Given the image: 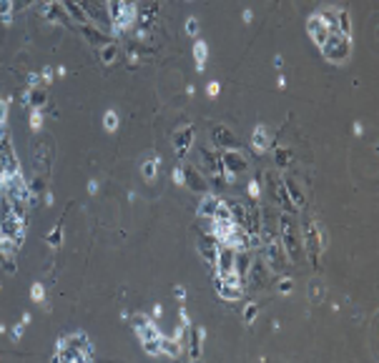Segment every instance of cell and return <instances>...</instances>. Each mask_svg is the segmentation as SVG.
<instances>
[{
	"label": "cell",
	"mask_w": 379,
	"mask_h": 363,
	"mask_svg": "<svg viewBox=\"0 0 379 363\" xmlns=\"http://www.w3.org/2000/svg\"><path fill=\"white\" fill-rule=\"evenodd\" d=\"M276 85H279V88H284V85H287V78H284V76H279V81H276Z\"/></svg>",
	"instance_id": "47"
},
{
	"label": "cell",
	"mask_w": 379,
	"mask_h": 363,
	"mask_svg": "<svg viewBox=\"0 0 379 363\" xmlns=\"http://www.w3.org/2000/svg\"><path fill=\"white\" fill-rule=\"evenodd\" d=\"M30 298H33L36 303H41L43 298H45V288H43L41 283H33V285H30Z\"/></svg>",
	"instance_id": "32"
},
{
	"label": "cell",
	"mask_w": 379,
	"mask_h": 363,
	"mask_svg": "<svg viewBox=\"0 0 379 363\" xmlns=\"http://www.w3.org/2000/svg\"><path fill=\"white\" fill-rule=\"evenodd\" d=\"M159 168H161V161H159L156 156H151V158L141 161V175H143L146 180H156V175H159Z\"/></svg>",
	"instance_id": "16"
},
{
	"label": "cell",
	"mask_w": 379,
	"mask_h": 363,
	"mask_svg": "<svg viewBox=\"0 0 379 363\" xmlns=\"http://www.w3.org/2000/svg\"><path fill=\"white\" fill-rule=\"evenodd\" d=\"M50 76H53V70H50V68H45V70H43V78H45V81H50Z\"/></svg>",
	"instance_id": "46"
},
{
	"label": "cell",
	"mask_w": 379,
	"mask_h": 363,
	"mask_svg": "<svg viewBox=\"0 0 379 363\" xmlns=\"http://www.w3.org/2000/svg\"><path fill=\"white\" fill-rule=\"evenodd\" d=\"M281 65H284V58L276 55V58H274V68H281Z\"/></svg>",
	"instance_id": "42"
},
{
	"label": "cell",
	"mask_w": 379,
	"mask_h": 363,
	"mask_svg": "<svg viewBox=\"0 0 379 363\" xmlns=\"http://www.w3.org/2000/svg\"><path fill=\"white\" fill-rule=\"evenodd\" d=\"M256 316H259V306H256V303H249V306L244 308V321L251 325V323L256 321Z\"/></svg>",
	"instance_id": "30"
},
{
	"label": "cell",
	"mask_w": 379,
	"mask_h": 363,
	"mask_svg": "<svg viewBox=\"0 0 379 363\" xmlns=\"http://www.w3.org/2000/svg\"><path fill=\"white\" fill-rule=\"evenodd\" d=\"M60 243H63V233H60V228H53V231H50V236H48V245H50V248H58Z\"/></svg>",
	"instance_id": "31"
},
{
	"label": "cell",
	"mask_w": 379,
	"mask_h": 363,
	"mask_svg": "<svg viewBox=\"0 0 379 363\" xmlns=\"http://www.w3.org/2000/svg\"><path fill=\"white\" fill-rule=\"evenodd\" d=\"M28 83H30V85H38V73H30V76H28Z\"/></svg>",
	"instance_id": "41"
},
{
	"label": "cell",
	"mask_w": 379,
	"mask_h": 363,
	"mask_svg": "<svg viewBox=\"0 0 379 363\" xmlns=\"http://www.w3.org/2000/svg\"><path fill=\"white\" fill-rule=\"evenodd\" d=\"M194 58H196V70L201 73L206 68V58H209V48L204 41H196L194 43Z\"/></svg>",
	"instance_id": "18"
},
{
	"label": "cell",
	"mask_w": 379,
	"mask_h": 363,
	"mask_svg": "<svg viewBox=\"0 0 379 363\" xmlns=\"http://www.w3.org/2000/svg\"><path fill=\"white\" fill-rule=\"evenodd\" d=\"M181 348H183V343H181L178 338H164V336H161V356L178 358V356H181Z\"/></svg>",
	"instance_id": "15"
},
{
	"label": "cell",
	"mask_w": 379,
	"mask_h": 363,
	"mask_svg": "<svg viewBox=\"0 0 379 363\" xmlns=\"http://www.w3.org/2000/svg\"><path fill=\"white\" fill-rule=\"evenodd\" d=\"M251 146L256 153H264L266 148H269V130L264 128V125H256L251 133Z\"/></svg>",
	"instance_id": "13"
},
{
	"label": "cell",
	"mask_w": 379,
	"mask_h": 363,
	"mask_svg": "<svg viewBox=\"0 0 379 363\" xmlns=\"http://www.w3.org/2000/svg\"><path fill=\"white\" fill-rule=\"evenodd\" d=\"M292 291H294V283L289 281V278H284V281L279 283V293H284V296H289Z\"/></svg>",
	"instance_id": "36"
},
{
	"label": "cell",
	"mask_w": 379,
	"mask_h": 363,
	"mask_svg": "<svg viewBox=\"0 0 379 363\" xmlns=\"http://www.w3.org/2000/svg\"><path fill=\"white\" fill-rule=\"evenodd\" d=\"M251 18H254L251 10H244V23H251Z\"/></svg>",
	"instance_id": "44"
},
{
	"label": "cell",
	"mask_w": 379,
	"mask_h": 363,
	"mask_svg": "<svg viewBox=\"0 0 379 363\" xmlns=\"http://www.w3.org/2000/svg\"><path fill=\"white\" fill-rule=\"evenodd\" d=\"M41 13L48 18V20H53V23H55V20H60V5H58L55 0H48V3L41 8Z\"/></svg>",
	"instance_id": "24"
},
{
	"label": "cell",
	"mask_w": 379,
	"mask_h": 363,
	"mask_svg": "<svg viewBox=\"0 0 379 363\" xmlns=\"http://www.w3.org/2000/svg\"><path fill=\"white\" fill-rule=\"evenodd\" d=\"M354 133H357V135H362V133H364V128H362V123H354Z\"/></svg>",
	"instance_id": "45"
},
{
	"label": "cell",
	"mask_w": 379,
	"mask_h": 363,
	"mask_svg": "<svg viewBox=\"0 0 379 363\" xmlns=\"http://www.w3.org/2000/svg\"><path fill=\"white\" fill-rule=\"evenodd\" d=\"M337 30H341L344 35H352V20H349V10H344V8H339Z\"/></svg>",
	"instance_id": "23"
},
{
	"label": "cell",
	"mask_w": 379,
	"mask_h": 363,
	"mask_svg": "<svg viewBox=\"0 0 379 363\" xmlns=\"http://www.w3.org/2000/svg\"><path fill=\"white\" fill-rule=\"evenodd\" d=\"M98 55H101L103 63H113V60L118 58V45H116V43H103L101 50H98Z\"/></svg>",
	"instance_id": "19"
},
{
	"label": "cell",
	"mask_w": 379,
	"mask_h": 363,
	"mask_svg": "<svg viewBox=\"0 0 379 363\" xmlns=\"http://www.w3.org/2000/svg\"><path fill=\"white\" fill-rule=\"evenodd\" d=\"M118 113H116V111H106V116H103V128H106V130H111V133H113V130H116V128H118Z\"/></svg>",
	"instance_id": "27"
},
{
	"label": "cell",
	"mask_w": 379,
	"mask_h": 363,
	"mask_svg": "<svg viewBox=\"0 0 379 363\" xmlns=\"http://www.w3.org/2000/svg\"><path fill=\"white\" fill-rule=\"evenodd\" d=\"M319 50H322V55L329 60V63H346L349 60V55H352V41H349V35H344L341 30H329V35H327V41L319 45Z\"/></svg>",
	"instance_id": "2"
},
{
	"label": "cell",
	"mask_w": 379,
	"mask_h": 363,
	"mask_svg": "<svg viewBox=\"0 0 379 363\" xmlns=\"http://www.w3.org/2000/svg\"><path fill=\"white\" fill-rule=\"evenodd\" d=\"M251 256L246 253V250H236V261H234V271L239 273V278L244 281L246 276H249V271H251Z\"/></svg>",
	"instance_id": "12"
},
{
	"label": "cell",
	"mask_w": 379,
	"mask_h": 363,
	"mask_svg": "<svg viewBox=\"0 0 379 363\" xmlns=\"http://www.w3.org/2000/svg\"><path fill=\"white\" fill-rule=\"evenodd\" d=\"M276 163L279 165H289V151L287 148H276Z\"/></svg>",
	"instance_id": "34"
},
{
	"label": "cell",
	"mask_w": 379,
	"mask_h": 363,
	"mask_svg": "<svg viewBox=\"0 0 379 363\" xmlns=\"http://www.w3.org/2000/svg\"><path fill=\"white\" fill-rule=\"evenodd\" d=\"M173 183H176V186H183V183H186V173H183L181 168H173Z\"/></svg>",
	"instance_id": "37"
},
{
	"label": "cell",
	"mask_w": 379,
	"mask_h": 363,
	"mask_svg": "<svg viewBox=\"0 0 379 363\" xmlns=\"http://www.w3.org/2000/svg\"><path fill=\"white\" fill-rule=\"evenodd\" d=\"M213 288H216V293L221 296V301H229V303H234V301H241V296H244V288H241V283H229L224 281V278H213Z\"/></svg>",
	"instance_id": "8"
},
{
	"label": "cell",
	"mask_w": 379,
	"mask_h": 363,
	"mask_svg": "<svg viewBox=\"0 0 379 363\" xmlns=\"http://www.w3.org/2000/svg\"><path fill=\"white\" fill-rule=\"evenodd\" d=\"M43 128V116H41V108H33V113H30V130H41Z\"/></svg>",
	"instance_id": "29"
},
{
	"label": "cell",
	"mask_w": 379,
	"mask_h": 363,
	"mask_svg": "<svg viewBox=\"0 0 379 363\" xmlns=\"http://www.w3.org/2000/svg\"><path fill=\"white\" fill-rule=\"evenodd\" d=\"M234 261H236V250L226 243H218V253H216V261H213V268L218 276H226V273H234Z\"/></svg>",
	"instance_id": "7"
},
{
	"label": "cell",
	"mask_w": 379,
	"mask_h": 363,
	"mask_svg": "<svg viewBox=\"0 0 379 363\" xmlns=\"http://www.w3.org/2000/svg\"><path fill=\"white\" fill-rule=\"evenodd\" d=\"M259 193H261V188H259V180L254 178V180H249V198L256 201V198H259Z\"/></svg>",
	"instance_id": "35"
},
{
	"label": "cell",
	"mask_w": 379,
	"mask_h": 363,
	"mask_svg": "<svg viewBox=\"0 0 379 363\" xmlns=\"http://www.w3.org/2000/svg\"><path fill=\"white\" fill-rule=\"evenodd\" d=\"M93 346L88 341L85 333H73L63 341H58V353L55 358L66 363H76V361H93Z\"/></svg>",
	"instance_id": "1"
},
{
	"label": "cell",
	"mask_w": 379,
	"mask_h": 363,
	"mask_svg": "<svg viewBox=\"0 0 379 363\" xmlns=\"http://www.w3.org/2000/svg\"><path fill=\"white\" fill-rule=\"evenodd\" d=\"M218 90H221V88H218V83H209V88H206V93H209L211 98H213V95H218Z\"/></svg>",
	"instance_id": "38"
},
{
	"label": "cell",
	"mask_w": 379,
	"mask_h": 363,
	"mask_svg": "<svg viewBox=\"0 0 379 363\" xmlns=\"http://www.w3.org/2000/svg\"><path fill=\"white\" fill-rule=\"evenodd\" d=\"M96 191H98V183L90 180V183H88V193H96Z\"/></svg>",
	"instance_id": "43"
},
{
	"label": "cell",
	"mask_w": 379,
	"mask_h": 363,
	"mask_svg": "<svg viewBox=\"0 0 379 363\" xmlns=\"http://www.w3.org/2000/svg\"><path fill=\"white\" fill-rule=\"evenodd\" d=\"M322 298H324V285L319 281H311L309 283V301L311 303H322Z\"/></svg>",
	"instance_id": "25"
},
{
	"label": "cell",
	"mask_w": 379,
	"mask_h": 363,
	"mask_svg": "<svg viewBox=\"0 0 379 363\" xmlns=\"http://www.w3.org/2000/svg\"><path fill=\"white\" fill-rule=\"evenodd\" d=\"M173 296L183 301V296H186V291H183V285H176V288H173Z\"/></svg>",
	"instance_id": "39"
},
{
	"label": "cell",
	"mask_w": 379,
	"mask_h": 363,
	"mask_svg": "<svg viewBox=\"0 0 379 363\" xmlns=\"http://www.w3.org/2000/svg\"><path fill=\"white\" fill-rule=\"evenodd\" d=\"M306 33H309V38L317 43V48H319L322 43L327 41V35H329V25L322 20L319 13H314V15L306 20Z\"/></svg>",
	"instance_id": "9"
},
{
	"label": "cell",
	"mask_w": 379,
	"mask_h": 363,
	"mask_svg": "<svg viewBox=\"0 0 379 363\" xmlns=\"http://www.w3.org/2000/svg\"><path fill=\"white\" fill-rule=\"evenodd\" d=\"M213 140L224 148H234V135L226 128H213Z\"/></svg>",
	"instance_id": "20"
},
{
	"label": "cell",
	"mask_w": 379,
	"mask_h": 363,
	"mask_svg": "<svg viewBox=\"0 0 379 363\" xmlns=\"http://www.w3.org/2000/svg\"><path fill=\"white\" fill-rule=\"evenodd\" d=\"M264 256H266V263H269L271 271H279L287 261V253H284L279 238H266L264 241Z\"/></svg>",
	"instance_id": "6"
},
{
	"label": "cell",
	"mask_w": 379,
	"mask_h": 363,
	"mask_svg": "<svg viewBox=\"0 0 379 363\" xmlns=\"http://www.w3.org/2000/svg\"><path fill=\"white\" fill-rule=\"evenodd\" d=\"M218 243H221V241H218L213 233H209V236H201V241H199V253H201V258H204L209 266H213V261H216Z\"/></svg>",
	"instance_id": "11"
},
{
	"label": "cell",
	"mask_w": 379,
	"mask_h": 363,
	"mask_svg": "<svg viewBox=\"0 0 379 363\" xmlns=\"http://www.w3.org/2000/svg\"><path fill=\"white\" fill-rule=\"evenodd\" d=\"M10 18H13V0H0V20L10 25Z\"/></svg>",
	"instance_id": "26"
},
{
	"label": "cell",
	"mask_w": 379,
	"mask_h": 363,
	"mask_svg": "<svg viewBox=\"0 0 379 363\" xmlns=\"http://www.w3.org/2000/svg\"><path fill=\"white\" fill-rule=\"evenodd\" d=\"M191 143H194V128H191V125H183V130H178V133L173 135V148H176V156H178V158H186V153H188Z\"/></svg>",
	"instance_id": "10"
},
{
	"label": "cell",
	"mask_w": 379,
	"mask_h": 363,
	"mask_svg": "<svg viewBox=\"0 0 379 363\" xmlns=\"http://www.w3.org/2000/svg\"><path fill=\"white\" fill-rule=\"evenodd\" d=\"M106 5H108V15H111L113 25H118V20H121V13H123V5H126V0H106Z\"/></svg>",
	"instance_id": "21"
},
{
	"label": "cell",
	"mask_w": 379,
	"mask_h": 363,
	"mask_svg": "<svg viewBox=\"0 0 379 363\" xmlns=\"http://www.w3.org/2000/svg\"><path fill=\"white\" fill-rule=\"evenodd\" d=\"M279 226H281V248H284L287 258H289L292 263H299V256H301V243H299V238H296V233H294L292 218H289V215H284Z\"/></svg>",
	"instance_id": "5"
},
{
	"label": "cell",
	"mask_w": 379,
	"mask_h": 363,
	"mask_svg": "<svg viewBox=\"0 0 379 363\" xmlns=\"http://www.w3.org/2000/svg\"><path fill=\"white\" fill-rule=\"evenodd\" d=\"M284 188H287V198L294 201L296 208H301V205H304V196L299 193V188H296L294 180H284Z\"/></svg>",
	"instance_id": "22"
},
{
	"label": "cell",
	"mask_w": 379,
	"mask_h": 363,
	"mask_svg": "<svg viewBox=\"0 0 379 363\" xmlns=\"http://www.w3.org/2000/svg\"><path fill=\"white\" fill-rule=\"evenodd\" d=\"M221 163H224V173H226V180H229V183H234V178L249 168L246 156H244L241 151H236V148H224V151H221Z\"/></svg>",
	"instance_id": "4"
},
{
	"label": "cell",
	"mask_w": 379,
	"mask_h": 363,
	"mask_svg": "<svg viewBox=\"0 0 379 363\" xmlns=\"http://www.w3.org/2000/svg\"><path fill=\"white\" fill-rule=\"evenodd\" d=\"M204 336H206L204 328H196V331L191 333V351H188V358H191V361L201 358V341H204Z\"/></svg>",
	"instance_id": "17"
},
{
	"label": "cell",
	"mask_w": 379,
	"mask_h": 363,
	"mask_svg": "<svg viewBox=\"0 0 379 363\" xmlns=\"http://www.w3.org/2000/svg\"><path fill=\"white\" fill-rule=\"evenodd\" d=\"M66 8L71 10V15H73L76 20H81V23H85V20H88L85 10H83V8H78V5H76V0H68V3H66Z\"/></svg>",
	"instance_id": "28"
},
{
	"label": "cell",
	"mask_w": 379,
	"mask_h": 363,
	"mask_svg": "<svg viewBox=\"0 0 379 363\" xmlns=\"http://www.w3.org/2000/svg\"><path fill=\"white\" fill-rule=\"evenodd\" d=\"M133 325H136V333L141 338V346L148 356H161V333L156 328V323L151 321L148 316H136L133 318Z\"/></svg>",
	"instance_id": "3"
},
{
	"label": "cell",
	"mask_w": 379,
	"mask_h": 363,
	"mask_svg": "<svg viewBox=\"0 0 379 363\" xmlns=\"http://www.w3.org/2000/svg\"><path fill=\"white\" fill-rule=\"evenodd\" d=\"M186 33H188L191 38L199 35V20H196V18H188V20H186Z\"/></svg>",
	"instance_id": "33"
},
{
	"label": "cell",
	"mask_w": 379,
	"mask_h": 363,
	"mask_svg": "<svg viewBox=\"0 0 379 363\" xmlns=\"http://www.w3.org/2000/svg\"><path fill=\"white\" fill-rule=\"evenodd\" d=\"M20 336H23V325H15L13 328V338H20Z\"/></svg>",
	"instance_id": "40"
},
{
	"label": "cell",
	"mask_w": 379,
	"mask_h": 363,
	"mask_svg": "<svg viewBox=\"0 0 379 363\" xmlns=\"http://www.w3.org/2000/svg\"><path fill=\"white\" fill-rule=\"evenodd\" d=\"M218 203H221V198H218V196H213V193L204 196V201H201V205H199V215H201V218H206V221H211V218H213V213H216V208H218Z\"/></svg>",
	"instance_id": "14"
}]
</instances>
